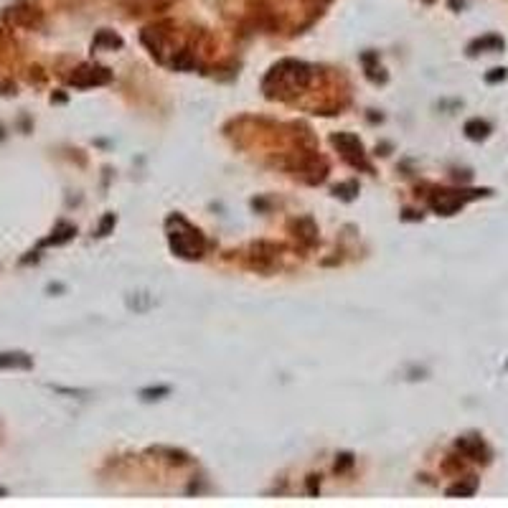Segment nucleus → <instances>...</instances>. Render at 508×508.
<instances>
[{
  "mask_svg": "<svg viewBox=\"0 0 508 508\" xmlns=\"http://www.w3.org/2000/svg\"><path fill=\"white\" fill-rule=\"evenodd\" d=\"M503 77H506V74H503V69H496V74H491L488 79H491V82H496V79H503Z\"/></svg>",
  "mask_w": 508,
  "mask_h": 508,
  "instance_id": "19",
  "label": "nucleus"
},
{
  "mask_svg": "<svg viewBox=\"0 0 508 508\" xmlns=\"http://www.w3.org/2000/svg\"><path fill=\"white\" fill-rule=\"evenodd\" d=\"M478 488V480L470 478V480H462V483H455L447 488V496H473Z\"/></svg>",
  "mask_w": 508,
  "mask_h": 508,
  "instance_id": "13",
  "label": "nucleus"
},
{
  "mask_svg": "<svg viewBox=\"0 0 508 508\" xmlns=\"http://www.w3.org/2000/svg\"><path fill=\"white\" fill-rule=\"evenodd\" d=\"M458 450L462 455L473 458V460H488V447H485V442L478 435H468V438L458 440Z\"/></svg>",
  "mask_w": 508,
  "mask_h": 508,
  "instance_id": "6",
  "label": "nucleus"
},
{
  "mask_svg": "<svg viewBox=\"0 0 508 508\" xmlns=\"http://www.w3.org/2000/svg\"><path fill=\"white\" fill-rule=\"evenodd\" d=\"M330 142H333V148H338L341 158H344L348 165H353V168H364V171L371 168L368 160H366V153H364V145H361V140L356 138V135L338 133V135L330 138Z\"/></svg>",
  "mask_w": 508,
  "mask_h": 508,
  "instance_id": "3",
  "label": "nucleus"
},
{
  "mask_svg": "<svg viewBox=\"0 0 508 508\" xmlns=\"http://www.w3.org/2000/svg\"><path fill=\"white\" fill-rule=\"evenodd\" d=\"M465 133H468V138H473V140H483L485 135L491 133V127H488V122H483V120H470L468 125H465Z\"/></svg>",
  "mask_w": 508,
  "mask_h": 508,
  "instance_id": "12",
  "label": "nucleus"
},
{
  "mask_svg": "<svg viewBox=\"0 0 508 508\" xmlns=\"http://www.w3.org/2000/svg\"><path fill=\"white\" fill-rule=\"evenodd\" d=\"M71 236H74V227L62 224V227L56 229V236H51L46 244H62V242H66V239H71Z\"/></svg>",
  "mask_w": 508,
  "mask_h": 508,
  "instance_id": "14",
  "label": "nucleus"
},
{
  "mask_svg": "<svg viewBox=\"0 0 508 508\" xmlns=\"http://www.w3.org/2000/svg\"><path fill=\"white\" fill-rule=\"evenodd\" d=\"M290 229L295 232V239H300L305 247H313L318 242V229H315L313 219H297L290 224Z\"/></svg>",
  "mask_w": 508,
  "mask_h": 508,
  "instance_id": "7",
  "label": "nucleus"
},
{
  "mask_svg": "<svg viewBox=\"0 0 508 508\" xmlns=\"http://www.w3.org/2000/svg\"><path fill=\"white\" fill-rule=\"evenodd\" d=\"M168 239H171V250L183 259H198L206 250L201 232L191 227L183 216L168 219Z\"/></svg>",
  "mask_w": 508,
  "mask_h": 508,
  "instance_id": "2",
  "label": "nucleus"
},
{
  "mask_svg": "<svg viewBox=\"0 0 508 508\" xmlns=\"http://www.w3.org/2000/svg\"><path fill=\"white\" fill-rule=\"evenodd\" d=\"M313 79V71L305 62H297V59H282L270 69V74L265 77V89L267 97L272 100H290L295 97L297 92H303L305 86L310 84Z\"/></svg>",
  "mask_w": 508,
  "mask_h": 508,
  "instance_id": "1",
  "label": "nucleus"
},
{
  "mask_svg": "<svg viewBox=\"0 0 508 508\" xmlns=\"http://www.w3.org/2000/svg\"><path fill=\"white\" fill-rule=\"evenodd\" d=\"M313 3H318V0H313Z\"/></svg>",
  "mask_w": 508,
  "mask_h": 508,
  "instance_id": "20",
  "label": "nucleus"
},
{
  "mask_svg": "<svg viewBox=\"0 0 508 508\" xmlns=\"http://www.w3.org/2000/svg\"><path fill=\"white\" fill-rule=\"evenodd\" d=\"M31 359L26 353H3L0 356V368H28Z\"/></svg>",
  "mask_w": 508,
  "mask_h": 508,
  "instance_id": "8",
  "label": "nucleus"
},
{
  "mask_svg": "<svg viewBox=\"0 0 508 508\" xmlns=\"http://www.w3.org/2000/svg\"><path fill=\"white\" fill-rule=\"evenodd\" d=\"M102 46L120 48V46H122V39H120L117 33H112V31H100V33H97V39H94V48H102Z\"/></svg>",
  "mask_w": 508,
  "mask_h": 508,
  "instance_id": "10",
  "label": "nucleus"
},
{
  "mask_svg": "<svg viewBox=\"0 0 508 508\" xmlns=\"http://www.w3.org/2000/svg\"><path fill=\"white\" fill-rule=\"evenodd\" d=\"M112 79V74L102 66H79L74 74L69 77V82L74 86H97V84H107Z\"/></svg>",
  "mask_w": 508,
  "mask_h": 508,
  "instance_id": "5",
  "label": "nucleus"
},
{
  "mask_svg": "<svg viewBox=\"0 0 508 508\" xmlns=\"http://www.w3.org/2000/svg\"><path fill=\"white\" fill-rule=\"evenodd\" d=\"M112 224H115V216H107V219H104V224H102V229H100V236L107 234V229H110Z\"/></svg>",
  "mask_w": 508,
  "mask_h": 508,
  "instance_id": "18",
  "label": "nucleus"
},
{
  "mask_svg": "<svg viewBox=\"0 0 508 508\" xmlns=\"http://www.w3.org/2000/svg\"><path fill=\"white\" fill-rule=\"evenodd\" d=\"M142 44H145L156 56H160V51H163V36H160L158 28H145V31H142Z\"/></svg>",
  "mask_w": 508,
  "mask_h": 508,
  "instance_id": "9",
  "label": "nucleus"
},
{
  "mask_svg": "<svg viewBox=\"0 0 508 508\" xmlns=\"http://www.w3.org/2000/svg\"><path fill=\"white\" fill-rule=\"evenodd\" d=\"M351 465H353V458H351V455H341V462H336V470L341 473V470L351 468Z\"/></svg>",
  "mask_w": 508,
  "mask_h": 508,
  "instance_id": "17",
  "label": "nucleus"
},
{
  "mask_svg": "<svg viewBox=\"0 0 508 508\" xmlns=\"http://www.w3.org/2000/svg\"><path fill=\"white\" fill-rule=\"evenodd\" d=\"M336 194L341 198H353V196L359 194V186L356 183H344V186H336Z\"/></svg>",
  "mask_w": 508,
  "mask_h": 508,
  "instance_id": "15",
  "label": "nucleus"
},
{
  "mask_svg": "<svg viewBox=\"0 0 508 508\" xmlns=\"http://www.w3.org/2000/svg\"><path fill=\"white\" fill-rule=\"evenodd\" d=\"M485 46L500 48V46H503V41H500V39H480V41H476V44L470 46V51H478V48H485Z\"/></svg>",
  "mask_w": 508,
  "mask_h": 508,
  "instance_id": "16",
  "label": "nucleus"
},
{
  "mask_svg": "<svg viewBox=\"0 0 508 508\" xmlns=\"http://www.w3.org/2000/svg\"><path fill=\"white\" fill-rule=\"evenodd\" d=\"M173 69H178V71H188V69H194L196 66V59H194V54H191V51H186V48H183V51H176V56H173Z\"/></svg>",
  "mask_w": 508,
  "mask_h": 508,
  "instance_id": "11",
  "label": "nucleus"
},
{
  "mask_svg": "<svg viewBox=\"0 0 508 508\" xmlns=\"http://www.w3.org/2000/svg\"><path fill=\"white\" fill-rule=\"evenodd\" d=\"M478 194H483V191H473V194H465V191H440V194L432 196L430 203L438 214L450 216V214H455L458 209H462V203L468 201L470 196H478Z\"/></svg>",
  "mask_w": 508,
  "mask_h": 508,
  "instance_id": "4",
  "label": "nucleus"
}]
</instances>
